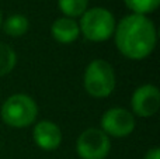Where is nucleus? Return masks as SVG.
Wrapping results in <instances>:
<instances>
[{"label":"nucleus","mask_w":160,"mask_h":159,"mask_svg":"<svg viewBox=\"0 0 160 159\" xmlns=\"http://www.w3.org/2000/svg\"><path fill=\"white\" fill-rule=\"evenodd\" d=\"M112 37L119 54L131 61L146 59L152 55L158 42L155 23L148 16L133 13L117 23Z\"/></svg>","instance_id":"nucleus-1"},{"label":"nucleus","mask_w":160,"mask_h":159,"mask_svg":"<svg viewBox=\"0 0 160 159\" xmlns=\"http://www.w3.org/2000/svg\"><path fill=\"white\" fill-rule=\"evenodd\" d=\"M0 117L11 128H27L35 124L38 117V104L25 93H14L2 104Z\"/></svg>","instance_id":"nucleus-2"},{"label":"nucleus","mask_w":160,"mask_h":159,"mask_svg":"<svg viewBox=\"0 0 160 159\" xmlns=\"http://www.w3.org/2000/svg\"><path fill=\"white\" fill-rule=\"evenodd\" d=\"M83 86L87 95L94 99L111 96L117 86V76L112 65L104 59H93L88 62L83 75Z\"/></svg>","instance_id":"nucleus-3"},{"label":"nucleus","mask_w":160,"mask_h":159,"mask_svg":"<svg viewBox=\"0 0 160 159\" xmlns=\"http://www.w3.org/2000/svg\"><path fill=\"white\" fill-rule=\"evenodd\" d=\"M115 17L108 8L91 7L82 14L79 21L80 35L91 42H104L114 35Z\"/></svg>","instance_id":"nucleus-4"},{"label":"nucleus","mask_w":160,"mask_h":159,"mask_svg":"<svg viewBox=\"0 0 160 159\" xmlns=\"http://www.w3.org/2000/svg\"><path fill=\"white\" fill-rule=\"evenodd\" d=\"M111 151V140L102 130L87 128L76 140V154L80 159H105Z\"/></svg>","instance_id":"nucleus-5"},{"label":"nucleus","mask_w":160,"mask_h":159,"mask_svg":"<svg viewBox=\"0 0 160 159\" xmlns=\"http://www.w3.org/2000/svg\"><path fill=\"white\" fill-rule=\"evenodd\" d=\"M136 127L135 115L125 107H111L100 118V130L112 138L129 137Z\"/></svg>","instance_id":"nucleus-6"},{"label":"nucleus","mask_w":160,"mask_h":159,"mask_svg":"<svg viewBox=\"0 0 160 159\" xmlns=\"http://www.w3.org/2000/svg\"><path fill=\"white\" fill-rule=\"evenodd\" d=\"M160 109V90L152 83L136 87L131 96V113L135 117H153Z\"/></svg>","instance_id":"nucleus-7"},{"label":"nucleus","mask_w":160,"mask_h":159,"mask_svg":"<svg viewBox=\"0 0 160 159\" xmlns=\"http://www.w3.org/2000/svg\"><path fill=\"white\" fill-rule=\"evenodd\" d=\"M62 130L58 124L51 120H41L34 124L32 128V140L35 145L42 151H55L62 144Z\"/></svg>","instance_id":"nucleus-8"},{"label":"nucleus","mask_w":160,"mask_h":159,"mask_svg":"<svg viewBox=\"0 0 160 159\" xmlns=\"http://www.w3.org/2000/svg\"><path fill=\"white\" fill-rule=\"evenodd\" d=\"M51 34H52V38L58 44H63V45L73 44L75 41H78V38L80 37L79 21L65 16L59 17L51 25Z\"/></svg>","instance_id":"nucleus-9"},{"label":"nucleus","mask_w":160,"mask_h":159,"mask_svg":"<svg viewBox=\"0 0 160 159\" xmlns=\"http://www.w3.org/2000/svg\"><path fill=\"white\" fill-rule=\"evenodd\" d=\"M2 27L8 37L18 38V37H22L28 33L30 21L24 14H11L3 21Z\"/></svg>","instance_id":"nucleus-10"},{"label":"nucleus","mask_w":160,"mask_h":159,"mask_svg":"<svg viewBox=\"0 0 160 159\" xmlns=\"http://www.w3.org/2000/svg\"><path fill=\"white\" fill-rule=\"evenodd\" d=\"M17 65V54L10 45L0 42V78L13 72Z\"/></svg>","instance_id":"nucleus-11"},{"label":"nucleus","mask_w":160,"mask_h":159,"mask_svg":"<svg viewBox=\"0 0 160 159\" xmlns=\"http://www.w3.org/2000/svg\"><path fill=\"white\" fill-rule=\"evenodd\" d=\"M58 7L65 17L76 18L88 8V0H58Z\"/></svg>","instance_id":"nucleus-12"},{"label":"nucleus","mask_w":160,"mask_h":159,"mask_svg":"<svg viewBox=\"0 0 160 159\" xmlns=\"http://www.w3.org/2000/svg\"><path fill=\"white\" fill-rule=\"evenodd\" d=\"M124 3L133 14H142V16L153 13L160 6V0H124Z\"/></svg>","instance_id":"nucleus-13"},{"label":"nucleus","mask_w":160,"mask_h":159,"mask_svg":"<svg viewBox=\"0 0 160 159\" xmlns=\"http://www.w3.org/2000/svg\"><path fill=\"white\" fill-rule=\"evenodd\" d=\"M143 159H160V149L158 148V146L150 148L149 151H146Z\"/></svg>","instance_id":"nucleus-14"},{"label":"nucleus","mask_w":160,"mask_h":159,"mask_svg":"<svg viewBox=\"0 0 160 159\" xmlns=\"http://www.w3.org/2000/svg\"><path fill=\"white\" fill-rule=\"evenodd\" d=\"M2 24H3V13L0 10V27H2Z\"/></svg>","instance_id":"nucleus-15"}]
</instances>
